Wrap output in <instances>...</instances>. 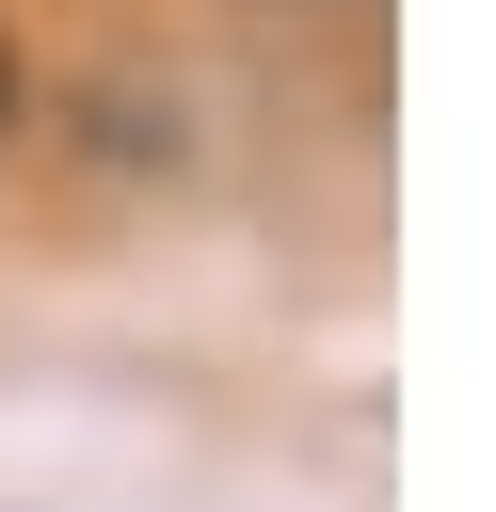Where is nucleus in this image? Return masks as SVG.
<instances>
[{
  "label": "nucleus",
  "mask_w": 496,
  "mask_h": 512,
  "mask_svg": "<svg viewBox=\"0 0 496 512\" xmlns=\"http://www.w3.org/2000/svg\"><path fill=\"white\" fill-rule=\"evenodd\" d=\"M0 96H16V64H0Z\"/></svg>",
  "instance_id": "obj_1"
}]
</instances>
